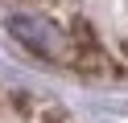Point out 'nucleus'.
<instances>
[{"label": "nucleus", "mask_w": 128, "mask_h": 123, "mask_svg": "<svg viewBox=\"0 0 128 123\" xmlns=\"http://www.w3.org/2000/svg\"><path fill=\"white\" fill-rule=\"evenodd\" d=\"M4 29H8V37L17 41L21 49H29V53L42 57V62H70V57H74V45H70V37L62 33V25H54L50 16H42V12H12L8 21H4Z\"/></svg>", "instance_id": "obj_1"}]
</instances>
